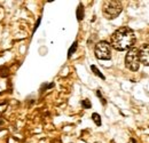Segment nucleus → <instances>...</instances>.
I'll return each mask as SVG.
<instances>
[{"label": "nucleus", "mask_w": 149, "mask_h": 143, "mask_svg": "<svg viewBox=\"0 0 149 143\" xmlns=\"http://www.w3.org/2000/svg\"><path fill=\"white\" fill-rule=\"evenodd\" d=\"M129 143H138V142H136V140H135V139H130Z\"/></svg>", "instance_id": "obj_13"}, {"label": "nucleus", "mask_w": 149, "mask_h": 143, "mask_svg": "<svg viewBox=\"0 0 149 143\" xmlns=\"http://www.w3.org/2000/svg\"><path fill=\"white\" fill-rule=\"evenodd\" d=\"M135 40L136 39H135L134 31L127 26H123L112 33L110 38V46L113 47L116 51L124 52V51H129L133 47V45L135 44Z\"/></svg>", "instance_id": "obj_1"}, {"label": "nucleus", "mask_w": 149, "mask_h": 143, "mask_svg": "<svg viewBox=\"0 0 149 143\" xmlns=\"http://www.w3.org/2000/svg\"><path fill=\"white\" fill-rule=\"evenodd\" d=\"M122 9H123L122 1L118 0L104 1L102 5V14L107 19H113L118 17L119 14L122 13Z\"/></svg>", "instance_id": "obj_2"}, {"label": "nucleus", "mask_w": 149, "mask_h": 143, "mask_svg": "<svg viewBox=\"0 0 149 143\" xmlns=\"http://www.w3.org/2000/svg\"><path fill=\"white\" fill-rule=\"evenodd\" d=\"M139 58L140 63L149 67V44H143L139 48Z\"/></svg>", "instance_id": "obj_5"}, {"label": "nucleus", "mask_w": 149, "mask_h": 143, "mask_svg": "<svg viewBox=\"0 0 149 143\" xmlns=\"http://www.w3.org/2000/svg\"><path fill=\"white\" fill-rule=\"evenodd\" d=\"M91 70H92L94 74H96V76H97L99 78H101V79H103V80L106 79V77H104V76L102 74V72L100 71V70H99V69H97V68H96L95 65H91Z\"/></svg>", "instance_id": "obj_7"}, {"label": "nucleus", "mask_w": 149, "mask_h": 143, "mask_svg": "<svg viewBox=\"0 0 149 143\" xmlns=\"http://www.w3.org/2000/svg\"><path fill=\"white\" fill-rule=\"evenodd\" d=\"M94 54L97 60L109 61L111 58V46L108 41H99L95 45Z\"/></svg>", "instance_id": "obj_4"}, {"label": "nucleus", "mask_w": 149, "mask_h": 143, "mask_svg": "<svg viewBox=\"0 0 149 143\" xmlns=\"http://www.w3.org/2000/svg\"><path fill=\"white\" fill-rule=\"evenodd\" d=\"M40 22H41V17H39L37 19V23H36V25H35V28H33V32H36V30H37L38 26H39V24H40Z\"/></svg>", "instance_id": "obj_12"}, {"label": "nucleus", "mask_w": 149, "mask_h": 143, "mask_svg": "<svg viewBox=\"0 0 149 143\" xmlns=\"http://www.w3.org/2000/svg\"><path fill=\"white\" fill-rule=\"evenodd\" d=\"M96 95H97V97H99V99H100V100L102 101V104H103V106H106V103H107V101H106V100H104V99L102 97V94H101V90H96Z\"/></svg>", "instance_id": "obj_11"}, {"label": "nucleus", "mask_w": 149, "mask_h": 143, "mask_svg": "<svg viewBox=\"0 0 149 143\" xmlns=\"http://www.w3.org/2000/svg\"><path fill=\"white\" fill-rule=\"evenodd\" d=\"M125 65L132 72H136L140 68V58H139V48L132 47L127 51L125 56Z\"/></svg>", "instance_id": "obj_3"}, {"label": "nucleus", "mask_w": 149, "mask_h": 143, "mask_svg": "<svg viewBox=\"0 0 149 143\" xmlns=\"http://www.w3.org/2000/svg\"><path fill=\"white\" fill-rule=\"evenodd\" d=\"M84 18V6L81 3H79L78 8H77V19L81 21Z\"/></svg>", "instance_id": "obj_6"}, {"label": "nucleus", "mask_w": 149, "mask_h": 143, "mask_svg": "<svg viewBox=\"0 0 149 143\" xmlns=\"http://www.w3.org/2000/svg\"><path fill=\"white\" fill-rule=\"evenodd\" d=\"M77 46H78V42L77 41H74V44L71 45V47H70V49H69V52H68V57H71V55L76 52V49H77Z\"/></svg>", "instance_id": "obj_9"}, {"label": "nucleus", "mask_w": 149, "mask_h": 143, "mask_svg": "<svg viewBox=\"0 0 149 143\" xmlns=\"http://www.w3.org/2000/svg\"><path fill=\"white\" fill-rule=\"evenodd\" d=\"M92 119H93V121L95 123V125L101 126V117H100V115H99V113L94 112L93 115H92Z\"/></svg>", "instance_id": "obj_8"}, {"label": "nucleus", "mask_w": 149, "mask_h": 143, "mask_svg": "<svg viewBox=\"0 0 149 143\" xmlns=\"http://www.w3.org/2000/svg\"><path fill=\"white\" fill-rule=\"evenodd\" d=\"M81 107L84 108V109H91V107H92V104H91V101H90L88 99H85V100H83V101H81Z\"/></svg>", "instance_id": "obj_10"}]
</instances>
